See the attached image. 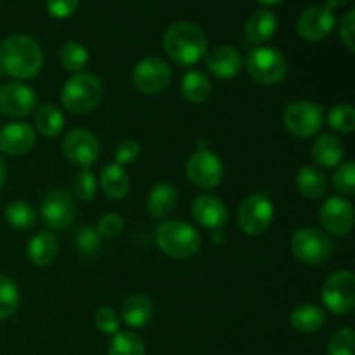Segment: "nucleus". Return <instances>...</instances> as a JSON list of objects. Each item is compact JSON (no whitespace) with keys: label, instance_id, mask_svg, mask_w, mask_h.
Wrapping results in <instances>:
<instances>
[{"label":"nucleus","instance_id":"1","mask_svg":"<svg viewBox=\"0 0 355 355\" xmlns=\"http://www.w3.org/2000/svg\"><path fill=\"white\" fill-rule=\"evenodd\" d=\"M44 64L40 44L28 35H10L0 44V69L19 80H30L38 75Z\"/></svg>","mask_w":355,"mask_h":355},{"label":"nucleus","instance_id":"2","mask_svg":"<svg viewBox=\"0 0 355 355\" xmlns=\"http://www.w3.org/2000/svg\"><path fill=\"white\" fill-rule=\"evenodd\" d=\"M163 49L179 66H193L207 54V37L203 30L189 21H179L166 28Z\"/></svg>","mask_w":355,"mask_h":355},{"label":"nucleus","instance_id":"3","mask_svg":"<svg viewBox=\"0 0 355 355\" xmlns=\"http://www.w3.org/2000/svg\"><path fill=\"white\" fill-rule=\"evenodd\" d=\"M103 82L92 73H76L61 90V103L73 114H87L103 101Z\"/></svg>","mask_w":355,"mask_h":355},{"label":"nucleus","instance_id":"4","mask_svg":"<svg viewBox=\"0 0 355 355\" xmlns=\"http://www.w3.org/2000/svg\"><path fill=\"white\" fill-rule=\"evenodd\" d=\"M156 246L172 259H189L201 248V238L193 225L182 220H165L156 229Z\"/></svg>","mask_w":355,"mask_h":355},{"label":"nucleus","instance_id":"5","mask_svg":"<svg viewBox=\"0 0 355 355\" xmlns=\"http://www.w3.org/2000/svg\"><path fill=\"white\" fill-rule=\"evenodd\" d=\"M246 69L250 76L260 85H277L288 73L284 55L274 47H257L246 58Z\"/></svg>","mask_w":355,"mask_h":355},{"label":"nucleus","instance_id":"6","mask_svg":"<svg viewBox=\"0 0 355 355\" xmlns=\"http://www.w3.org/2000/svg\"><path fill=\"white\" fill-rule=\"evenodd\" d=\"M291 252L305 266H322L331 257L333 245L319 229L302 227L291 238Z\"/></svg>","mask_w":355,"mask_h":355},{"label":"nucleus","instance_id":"7","mask_svg":"<svg viewBox=\"0 0 355 355\" xmlns=\"http://www.w3.org/2000/svg\"><path fill=\"white\" fill-rule=\"evenodd\" d=\"M322 120V107L311 101H295L283 114L284 127L297 139L314 137L321 130Z\"/></svg>","mask_w":355,"mask_h":355},{"label":"nucleus","instance_id":"8","mask_svg":"<svg viewBox=\"0 0 355 355\" xmlns=\"http://www.w3.org/2000/svg\"><path fill=\"white\" fill-rule=\"evenodd\" d=\"M322 304L333 314H349L355 307V274L352 270H336L322 284Z\"/></svg>","mask_w":355,"mask_h":355},{"label":"nucleus","instance_id":"9","mask_svg":"<svg viewBox=\"0 0 355 355\" xmlns=\"http://www.w3.org/2000/svg\"><path fill=\"white\" fill-rule=\"evenodd\" d=\"M274 220V205L266 194H252L241 203L238 211V224L245 234L260 236L270 227Z\"/></svg>","mask_w":355,"mask_h":355},{"label":"nucleus","instance_id":"10","mask_svg":"<svg viewBox=\"0 0 355 355\" xmlns=\"http://www.w3.org/2000/svg\"><path fill=\"white\" fill-rule=\"evenodd\" d=\"M62 153L71 165L89 170L101 156V144L92 132L85 128H75L68 132L62 141Z\"/></svg>","mask_w":355,"mask_h":355},{"label":"nucleus","instance_id":"11","mask_svg":"<svg viewBox=\"0 0 355 355\" xmlns=\"http://www.w3.org/2000/svg\"><path fill=\"white\" fill-rule=\"evenodd\" d=\"M134 87L146 96H156L163 92L172 82V69L163 59L146 58L137 62L132 73Z\"/></svg>","mask_w":355,"mask_h":355},{"label":"nucleus","instance_id":"12","mask_svg":"<svg viewBox=\"0 0 355 355\" xmlns=\"http://www.w3.org/2000/svg\"><path fill=\"white\" fill-rule=\"evenodd\" d=\"M186 173L194 186L201 189H214L222 182L224 177V166L220 158L210 151H194L186 163Z\"/></svg>","mask_w":355,"mask_h":355},{"label":"nucleus","instance_id":"13","mask_svg":"<svg viewBox=\"0 0 355 355\" xmlns=\"http://www.w3.org/2000/svg\"><path fill=\"white\" fill-rule=\"evenodd\" d=\"M42 217L54 231H68L76 217L73 198L62 189H52L42 201Z\"/></svg>","mask_w":355,"mask_h":355},{"label":"nucleus","instance_id":"14","mask_svg":"<svg viewBox=\"0 0 355 355\" xmlns=\"http://www.w3.org/2000/svg\"><path fill=\"white\" fill-rule=\"evenodd\" d=\"M335 14L326 6H311L298 16L297 31L304 40L321 42L335 28Z\"/></svg>","mask_w":355,"mask_h":355},{"label":"nucleus","instance_id":"15","mask_svg":"<svg viewBox=\"0 0 355 355\" xmlns=\"http://www.w3.org/2000/svg\"><path fill=\"white\" fill-rule=\"evenodd\" d=\"M37 92L21 82H9L0 87V111L7 116H28L37 107Z\"/></svg>","mask_w":355,"mask_h":355},{"label":"nucleus","instance_id":"16","mask_svg":"<svg viewBox=\"0 0 355 355\" xmlns=\"http://www.w3.org/2000/svg\"><path fill=\"white\" fill-rule=\"evenodd\" d=\"M354 207L340 196L328 198L319 210V222L329 234L345 236L354 227Z\"/></svg>","mask_w":355,"mask_h":355},{"label":"nucleus","instance_id":"17","mask_svg":"<svg viewBox=\"0 0 355 355\" xmlns=\"http://www.w3.org/2000/svg\"><path fill=\"white\" fill-rule=\"evenodd\" d=\"M37 142V135L31 125L12 121L0 130V151L9 156H23Z\"/></svg>","mask_w":355,"mask_h":355},{"label":"nucleus","instance_id":"18","mask_svg":"<svg viewBox=\"0 0 355 355\" xmlns=\"http://www.w3.org/2000/svg\"><path fill=\"white\" fill-rule=\"evenodd\" d=\"M207 68L220 80H231L243 69V58L238 49L231 45H218L207 55Z\"/></svg>","mask_w":355,"mask_h":355},{"label":"nucleus","instance_id":"19","mask_svg":"<svg viewBox=\"0 0 355 355\" xmlns=\"http://www.w3.org/2000/svg\"><path fill=\"white\" fill-rule=\"evenodd\" d=\"M193 215L203 227L214 229V231L224 227L229 218V211L224 201L214 194L198 196L193 203Z\"/></svg>","mask_w":355,"mask_h":355},{"label":"nucleus","instance_id":"20","mask_svg":"<svg viewBox=\"0 0 355 355\" xmlns=\"http://www.w3.org/2000/svg\"><path fill=\"white\" fill-rule=\"evenodd\" d=\"M277 31V16L269 9H257L248 16L245 24V37L252 44H263Z\"/></svg>","mask_w":355,"mask_h":355},{"label":"nucleus","instance_id":"21","mask_svg":"<svg viewBox=\"0 0 355 355\" xmlns=\"http://www.w3.org/2000/svg\"><path fill=\"white\" fill-rule=\"evenodd\" d=\"M312 159L324 168H333L340 165L345 156V146L335 135L324 134L318 137L312 144Z\"/></svg>","mask_w":355,"mask_h":355},{"label":"nucleus","instance_id":"22","mask_svg":"<svg viewBox=\"0 0 355 355\" xmlns=\"http://www.w3.org/2000/svg\"><path fill=\"white\" fill-rule=\"evenodd\" d=\"M120 318L128 328H144L153 318V304L146 295H132L123 302Z\"/></svg>","mask_w":355,"mask_h":355},{"label":"nucleus","instance_id":"23","mask_svg":"<svg viewBox=\"0 0 355 355\" xmlns=\"http://www.w3.org/2000/svg\"><path fill=\"white\" fill-rule=\"evenodd\" d=\"M297 189L309 200H321L328 193V177L319 166L305 165L297 173Z\"/></svg>","mask_w":355,"mask_h":355},{"label":"nucleus","instance_id":"24","mask_svg":"<svg viewBox=\"0 0 355 355\" xmlns=\"http://www.w3.org/2000/svg\"><path fill=\"white\" fill-rule=\"evenodd\" d=\"M179 203V193L172 184L162 182L153 187L148 198V211L153 218H165Z\"/></svg>","mask_w":355,"mask_h":355},{"label":"nucleus","instance_id":"25","mask_svg":"<svg viewBox=\"0 0 355 355\" xmlns=\"http://www.w3.org/2000/svg\"><path fill=\"white\" fill-rule=\"evenodd\" d=\"M101 187L111 200H123L130 191V179L123 166L111 163L101 172Z\"/></svg>","mask_w":355,"mask_h":355},{"label":"nucleus","instance_id":"26","mask_svg":"<svg viewBox=\"0 0 355 355\" xmlns=\"http://www.w3.org/2000/svg\"><path fill=\"white\" fill-rule=\"evenodd\" d=\"M291 326L297 329L302 335H312L318 333L322 328L326 321V314L321 307L314 304H304L298 305L293 312H291Z\"/></svg>","mask_w":355,"mask_h":355},{"label":"nucleus","instance_id":"27","mask_svg":"<svg viewBox=\"0 0 355 355\" xmlns=\"http://www.w3.org/2000/svg\"><path fill=\"white\" fill-rule=\"evenodd\" d=\"M180 90H182V96L186 97L189 103L201 104L207 103V101L210 99L211 92H214V85H211L210 78H208L205 73L189 71L184 75Z\"/></svg>","mask_w":355,"mask_h":355},{"label":"nucleus","instance_id":"28","mask_svg":"<svg viewBox=\"0 0 355 355\" xmlns=\"http://www.w3.org/2000/svg\"><path fill=\"white\" fill-rule=\"evenodd\" d=\"M58 239L49 232H40L35 238H31L28 245V257L35 266H51L58 257Z\"/></svg>","mask_w":355,"mask_h":355},{"label":"nucleus","instance_id":"29","mask_svg":"<svg viewBox=\"0 0 355 355\" xmlns=\"http://www.w3.org/2000/svg\"><path fill=\"white\" fill-rule=\"evenodd\" d=\"M35 123H37V130L44 137H58L64 128V116H62L61 110L52 104H44L38 107L37 114H35Z\"/></svg>","mask_w":355,"mask_h":355},{"label":"nucleus","instance_id":"30","mask_svg":"<svg viewBox=\"0 0 355 355\" xmlns=\"http://www.w3.org/2000/svg\"><path fill=\"white\" fill-rule=\"evenodd\" d=\"M6 222L17 231H28L37 224V211L26 201H12L3 211Z\"/></svg>","mask_w":355,"mask_h":355},{"label":"nucleus","instance_id":"31","mask_svg":"<svg viewBox=\"0 0 355 355\" xmlns=\"http://www.w3.org/2000/svg\"><path fill=\"white\" fill-rule=\"evenodd\" d=\"M19 288L7 274H0V321L12 318L19 307Z\"/></svg>","mask_w":355,"mask_h":355},{"label":"nucleus","instance_id":"32","mask_svg":"<svg viewBox=\"0 0 355 355\" xmlns=\"http://www.w3.org/2000/svg\"><path fill=\"white\" fill-rule=\"evenodd\" d=\"M107 355H146V343L137 333L118 331L113 335Z\"/></svg>","mask_w":355,"mask_h":355},{"label":"nucleus","instance_id":"33","mask_svg":"<svg viewBox=\"0 0 355 355\" xmlns=\"http://www.w3.org/2000/svg\"><path fill=\"white\" fill-rule=\"evenodd\" d=\"M59 61L68 71L80 73L89 62V51L80 42H66L59 51Z\"/></svg>","mask_w":355,"mask_h":355},{"label":"nucleus","instance_id":"34","mask_svg":"<svg viewBox=\"0 0 355 355\" xmlns=\"http://www.w3.org/2000/svg\"><path fill=\"white\" fill-rule=\"evenodd\" d=\"M328 123L340 134H350L355 128V110L350 104H338L329 111Z\"/></svg>","mask_w":355,"mask_h":355},{"label":"nucleus","instance_id":"35","mask_svg":"<svg viewBox=\"0 0 355 355\" xmlns=\"http://www.w3.org/2000/svg\"><path fill=\"white\" fill-rule=\"evenodd\" d=\"M354 329L342 328L331 335L326 352H328V355H354Z\"/></svg>","mask_w":355,"mask_h":355},{"label":"nucleus","instance_id":"36","mask_svg":"<svg viewBox=\"0 0 355 355\" xmlns=\"http://www.w3.org/2000/svg\"><path fill=\"white\" fill-rule=\"evenodd\" d=\"M75 246L82 255L94 257L101 248V236L96 229L83 227L75 236Z\"/></svg>","mask_w":355,"mask_h":355},{"label":"nucleus","instance_id":"37","mask_svg":"<svg viewBox=\"0 0 355 355\" xmlns=\"http://www.w3.org/2000/svg\"><path fill=\"white\" fill-rule=\"evenodd\" d=\"M333 184H335L336 191L345 196H352L355 191V165L354 162H347L338 166L333 177Z\"/></svg>","mask_w":355,"mask_h":355},{"label":"nucleus","instance_id":"38","mask_svg":"<svg viewBox=\"0 0 355 355\" xmlns=\"http://www.w3.org/2000/svg\"><path fill=\"white\" fill-rule=\"evenodd\" d=\"M73 187H75V194L80 198V200L90 201L96 198L97 180L90 170H80V172L76 173Z\"/></svg>","mask_w":355,"mask_h":355},{"label":"nucleus","instance_id":"39","mask_svg":"<svg viewBox=\"0 0 355 355\" xmlns=\"http://www.w3.org/2000/svg\"><path fill=\"white\" fill-rule=\"evenodd\" d=\"M94 322L104 335H116L120 331V315L110 307H101L94 315Z\"/></svg>","mask_w":355,"mask_h":355},{"label":"nucleus","instance_id":"40","mask_svg":"<svg viewBox=\"0 0 355 355\" xmlns=\"http://www.w3.org/2000/svg\"><path fill=\"white\" fill-rule=\"evenodd\" d=\"M97 232L101 238H116L123 231V218L118 214H106L97 222Z\"/></svg>","mask_w":355,"mask_h":355},{"label":"nucleus","instance_id":"41","mask_svg":"<svg viewBox=\"0 0 355 355\" xmlns=\"http://www.w3.org/2000/svg\"><path fill=\"white\" fill-rule=\"evenodd\" d=\"M80 0H47L45 9L55 19H68L76 12Z\"/></svg>","mask_w":355,"mask_h":355},{"label":"nucleus","instance_id":"42","mask_svg":"<svg viewBox=\"0 0 355 355\" xmlns=\"http://www.w3.org/2000/svg\"><path fill=\"white\" fill-rule=\"evenodd\" d=\"M141 153V146L134 139H125L120 144L116 146V151H114V159H116V165L123 166L127 163H132Z\"/></svg>","mask_w":355,"mask_h":355},{"label":"nucleus","instance_id":"43","mask_svg":"<svg viewBox=\"0 0 355 355\" xmlns=\"http://www.w3.org/2000/svg\"><path fill=\"white\" fill-rule=\"evenodd\" d=\"M340 38L350 52L355 51V10H349L340 24Z\"/></svg>","mask_w":355,"mask_h":355},{"label":"nucleus","instance_id":"44","mask_svg":"<svg viewBox=\"0 0 355 355\" xmlns=\"http://www.w3.org/2000/svg\"><path fill=\"white\" fill-rule=\"evenodd\" d=\"M225 232H222L220 229H217V231L214 232V234H211V241L215 243V245L217 246H224L225 245Z\"/></svg>","mask_w":355,"mask_h":355},{"label":"nucleus","instance_id":"45","mask_svg":"<svg viewBox=\"0 0 355 355\" xmlns=\"http://www.w3.org/2000/svg\"><path fill=\"white\" fill-rule=\"evenodd\" d=\"M329 9H338V7H345L350 0H326Z\"/></svg>","mask_w":355,"mask_h":355},{"label":"nucleus","instance_id":"46","mask_svg":"<svg viewBox=\"0 0 355 355\" xmlns=\"http://www.w3.org/2000/svg\"><path fill=\"white\" fill-rule=\"evenodd\" d=\"M6 177H7V168H6V163H3V159L0 158V189L3 187V184H6Z\"/></svg>","mask_w":355,"mask_h":355},{"label":"nucleus","instance_id":"47","mask_svg":"<svg viewBox=\"0 0 355 355\" xmlns=\"http://www.w3.org/2000/svg\"><path fill=\"white\" fill-rule=\"evenodd\" d=\"M257 2L262 3V6H266V7H276V6H281L284 0H257Z\"/></svg>","mask_w":355,"mask_h":355},{"label":"nucleus","instance_id":"48","mask_svg":"<svg viewBox=\"0 0 355 355\" xmlns=\"http://www.w3.org/2000/svg\"><path fill=\"white\" fill-rule=\"evenodd\" d=\"M3 75V73H2V69H0V76H2Z\"/></svg>","mask_w":355,"mask_h":355}]
</instances>
